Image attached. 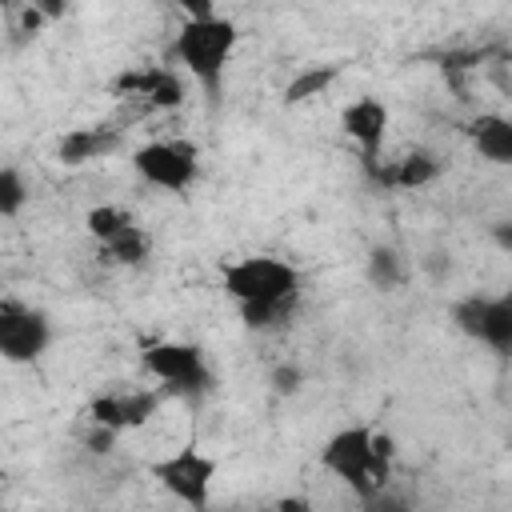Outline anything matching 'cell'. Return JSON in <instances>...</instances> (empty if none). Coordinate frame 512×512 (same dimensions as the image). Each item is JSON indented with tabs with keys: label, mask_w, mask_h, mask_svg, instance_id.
I'll return each mask as SVG.
<instances>
[{
	"label": "cell",
	"mask_w": 512,
	"mask_h": 512,
	"mask_svg": "<svg viewBox=\"0 0 512 512\" xmlns=\"http://www.w3.org/2000/svg\"><path fill=\"white\" fill-rule=\"evenodd\" d=\"M52 344V320L48 312L20 304V300H4L0 304V352L12 364H32L48 352Z\"/></svg>",
	"instance_id": "obj_7"
},
{
	"label": "cell",
	"mask_w": 512,
	"mask_h": 512,
	"mask_svg": "<svg viewBox=\"0 0 512 512\" xmlns=\"http://www.w3.org/2000/svg\"><path fill=\"white\" fill-rule=\"evenodd\" d=\"M216 468H220L216 456L200 452L196 444H184V448H176L172 456L156 460V464H152V476H156L160 488H168L180 504H188V508H208Z\"/></svg>",
	"instance_id": "obj_6"
},
{
	"label": "cell",
	"mask_w": 512,
	"mask_h": 512,
	"mask_svg": "<svg viewBox=\"0 0 512 512\" xmlns=\"http://www.w3.org/2000/svg\"><path fill=\"white\" fill-rule=\"evenodd\" d=\"M336 76H340V64H308V68H300V72L284 84V104H304V100L328 92Z\"/></svg>",
	"instance_id": "obj_16"
},
{
	"label": "cell",
	"mask_w": 512,
	"mask_h": 512,
	"mask_svg": "<svg viewBox=\"0 0 512 512\" xmlns=\"http://www.w3.org/2000/svg\"><path fill=\"white\" fill-rule=\"evenodd\" d=\"M28 8H36L48 24H56V20L68 16V0H28Z\"/></svg>",
	"instance_id": "obj_23"
},
{
	"label": "cell",
	"mask_w": 512,
	"mask_h": 512,
	"mask_svg": "<svg viewBox=\"0 0 512 512\" xmlns=\"http://www.w3.org/2000/svg\"><path fill=\"white\" fill-rule=\"evenodd\" d=\"M132 168L144 184L152 188H164V192H184L200 164H196V148L192 144H180V140H148L132 152Z\"/></svg>",
	"instance_id": "obj_8"
},
{
	"label": "cell",
	"mask_w": 512,
	"mask_h": 512,
	"mask_svg": "<svg viewBox=\"0 0 512 512\" xmlns=\"http://www.w3.org/2000/svg\"><path fill=\"white\" fill-rule=\"evenodd\" d=\"M404 276H408V264H404V256H400L396 248L376 244V248L368 252V284H372V288L392 292V288L404 284Z\"/></svg>",
	"instance_id": "obj_17"
},
{
	"label": "cell",
	"mask_w": 512,
	"mask_h": 512,
	"mask_svg": "<svg viewBox=\"0 0 512 512\" xmlns=\"http://www.w3.org/2000/svg\"><path fill=\"white\" fill-rule=\"evenodd\" d=\"M340 128L348 140H356L364 164H372V160H380V148L388 136V104L376 96H360L340 112Z\"/></svg>",
	"instance_id": "obj_10"
},
{
	"label": "cell",
	"mask_w": 512,
	"mask_h": 512,
	"mask_svg": "<svg viewBox=\"0 0 512 512\" xmlns=\"http://www.w3.org/2000/svg\"><path fill=\"white\" fill-rule=\"evenodd\" d=\"M468 140H472V148L488 164L512 168V116H504V112H480V116H472Z\"/></svg>",
	"instance_id": "obj_13"
},
{
	"label": "cell",
	"mask_w": 512,
	"mask_h": 512,
	"mask_svg": "<svg viewBox=\"0 0 512 512\" xmlns=\"http://www.w3.org/2000/svg\"><path fill=\"white\" fill-rule=\"evenodd\" d=\"M104 256H108L112 264H128V268H136V264H144V260L152 256V236L132 220V224L120 228L112 240H104Z\"/></svg>",
	"instance_id": "obj_15"
},
{
	"label": "cell",
	"mask_w": 512,
	"mask_h": 512,
	"mask_svg": "<svg viewBox=\"0 0 512 512\" xmlns=\"http://www.w3.org/2000/svg\"><path fill=\"white\" fill-rule=\"evenodd\" d=\"M236 24L228 16H200V20H184L176 40H172V56L176 64L208 92V100L220 96V84H224V68L236 52Z\"/></svg>",
	"instance_id": "obj_1"
},
{
	"label": "cell",
	"mask_w": 512,
	"mask_h": 512,
	"mask_svg": "<svg viewBox=\"0 0 512 512\" xmlns=\"http://www.w3.org/2000/svg\"><path fill=\"white\" fill-rule=\"evenodd\" d=\"M116 92L120 96H132V100H140L148 108H180L184 104V80H180V72L160 68V64L140 68V72H124L116 80Z\"/></svg>",
	"instance_id": "obj_11"
},
{
	"label": "cell",
	"mask_w": 512,
	"mask_h": 512,
	"mask_svg": "<svg viewBox=\"0 0 512 512\" xmlns=\"http://www.w3.org/2000/svg\"><path fill=\"white\" fill-rule=\"evenodd\" d=\"M24 204H28V184H24V176H20L12 164H4V168H0V216L12 220V216H20Z\"/></svg>",
	"instance_id": "obj_18"
},
{
	"label": "cell",
	"mask_w": 512,
	"mask_h": 512,
	"mask_svg": "<svg viewBox=\"0 0 512 512\" xmlns=\"http://www.w3.org/2000/svg\"><path fill=\"white\" fill-rule=\"evenodd\" d=\"M384 188H404V192H412V188H424V184H432L436 176H440V160L428 152V148H416V152H408L404 160H392L388 168H380V160H372V164H364Z\"/></svg>",
	"instance_id": "obj_12"
},
{
	"label": "cell",
	"mask_w": 512,
	"mask_h": 512,
	"mask_svg": "<svg viewBox=\"0 0 512 512\" xmlns=\"http://www.w3.org/2000/svg\"><path fill=\"white\" fill-rule=\"evenodd\" d=\"M144 372L160 380L164 392L176 396H204L212 392V368L204 360V352L196 344H176V340H160L152 348H144Z\"/></svg>",
	"instance_id": "obj_4"
},
{
	"label": "cell",
	"mask_w": 512,
	"mask_h": 512,
	"mask_svg": "<svg viewBox=\"0 0 512 512\" xmlns=\"http://www.w3.org/2000/svg\"><path fill=\"white\" fill-rule=\"evenodd\" d=\"M320 464L336 480H344L360 500H376L392 484V460L376 456L372 428H364V424H352V428H340L336 436H328V444L320 448Z\"/></svg>",
	"instance_id": "obj_2"
},
{
	"label": "cell",
	"mask_w": 512,
	"mask_h": 512,
	"mask_svg": "<svg viewBox=\"0 0 512 512\" xmlns=\"http://www.w3.org/2000/svg\"><path fill=\"white\" fill-rule=\"evenodd\" d=\"M116 148H120V132L112 124H92V128H72L56 144V156L64 164H88V160H100V156H108Z\"/></svg>",
	"instance_id": "obj_14"
},
{
	"label": "cell",
	"mask_w": 512,
	"mask_h": 512,
	"mask_svg": "<svg viewBox=\"0 0 512 512\" xmlns=\"http://www.w3.org/2000/svg\"><path fill=\"white\" fill-rule=\"evenodd\" d=\"M180 8L184 20H200V16H216V0H172Z\"/></svg>",
	"instance_id": "obj_22"
},
{
	"label": "cell",
	"mask_w": 512,
	"mask_h": 512,
	"mask_svg": "<svg viewBox=\"0 0 512 512\" xmlns=\"http://www.w3.org/2000/svg\"><path fill=\"white\" fill-rule=\"evenodd\" d=\"M224 292L248 304H300V268L280 256H240L220 272Z\"/></svg>",
	"instance_id": "obj_3"
},
{
	"label": "cell",
	"mask_w": 512,
	"mask_h": 512,
	"mask_svg": "<svg viewBox=\"0 0 512 512\" xmlns=\"http://www.w3.org/2000/svg\"><path fill=\"white\" fill-rule=\"evenodd\" d=\"M300 384H304V372H300L296 364H280V368L272 372V388H276L280 396H292V392H300Z\"/></svg>",
	"instance_id": "obj_21"
},
{
	"label": "cell",
	"mask_w": 512,
	"mask_h": 512,
	"mask_svg": "<svg viewBox=\"0 0 512 512\" xmlns=\"http://www.w3.org/2000/svg\"><path fill=\"white\" fill-rule=\"evenodd\" d=\"M452 324L496 356H512V288L500 296H460L452 304Z\"/></svg>",
	"instance_id": "obj_5"
},
{
	"label": "cell",
	"mask_w": 512,
	"mask_h": 512,
	"mask_svg": "<svg viewBox=\"0 0 512 512\" xmlns=\"http://www.w3.org/2000/svg\"><path fill=\"white\" fill-rule=\"evenodd\" d=\"M492 244L500 252H512V220H496L492 224Z\"/></svg>",
	"instance_id": "obj_24"
},
{
	"label": "cell",
	"mask_w": 512,
	"mask_h": 512,
	"mask_svg": "<svg viewBox=\"0 0 512 512\" xmlns=\"http://www.w3.org/2000/svg\"><path fill=\"white\" fill-rule=\"evenodd\" d=\"M292 312H296V304H248V308H240V320L256 332H264V328H280L284 320H292Z\"/></svg>",
	"instance_id": "obj_20"
},
{
	"label": "cell",
	"mask_w": 512,
	"mask_h": 512,
	"mask_svg": "<svg viewBox=\"0 0 512 512\" xmlns=\"http://www.w3.org/2000/svg\"><path fill=\"white\" fill-rule=\"evenodd\" d=\"M164 400V388H128V392H104L88 404V420L92 424H108L116 432H128V428H144L156 408Z\"/></svg>",
	"instance_id": "obj_9"
},
{
	"label": "cell",
	"mask_w": 512,
	"mask_h": 512,
	"mask_svg": "<svg viewBox=\"0 0 512 512\" xmlns=\"http://www.w3.org/2000/svg\"><path fill=\"white\" fill-rule=\"evenodd\" d=\"M84 224H88V232L104 244V240H112L120 228H128V224H132V216H128L124 208H116V204H96V208L84 216Z\"/></svg>",
	"instance_id": "obj_19"
}]
</instances>
